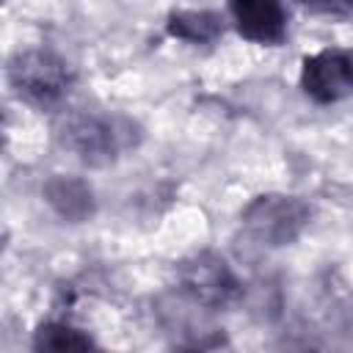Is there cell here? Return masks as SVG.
I'll return each instance as SVG.
<instances>
[{
  "instance_id": "cell-7",
  "label": "cell",
  "mask_w": 353,
  "mask_h": 353,
  "mask_svg": "<svg viewBox=\"0 0 353 353\" xmlns=\"http://www.w3.org/2000/svg\"><path fill=\"white\" fill-rule=\"evenodd\" d=\"M47 204L66 221L72 223H80V221H88L94 215V193L91 188L83 182V179H74V176H50L41 188Z\"/></svg>"
},
{
  "instance_id": "cell-3",
  "label": "cell",
  "mask_w": 353,
  "mask_h": 353,
  "mask_svg": "<svg viewBox=\"0 0 353 353\" xmlns=\"http://www.w3.org/2000/svg\"><path fill=\"white\" fill-rule=\"evenodd\" d=\"M312 210L298 196L284 193H265L256 196L243 210V226L245 232L262 243V245H290L301 237V232L309 226Z\"/></svg>"
},
{
  "instance_id": "cell-5",
  "label": "cell",
  "mask_w": 353,
  "mask_h": 353,
  "mask_svg": "<svg viewBox=\"0 0 353 353\" xmlns=\"http://www.w3.org/2000/svg\"><path fill=\"white\" fill-rule=\"evenodd\" d=\"M301 85L314 102H336L353 91V52L323 50L303 61Z\"/></svg>"
},
{
  "instance_id": "cell-9",
  "label": "cell",
  "mask_w": 353,
  "mask_h": 353,
  "mask_svg": "<svg viewBox=\"0 0 353 353\" xmlns=\"http://www.w3.org/2000/svg\"><path fill=\"white\" fill-rule=\"evenodd\" d=\"M33 345L39 350H88L94 347V339L66 323H47L36 331Z\"/></svg>"
},
{
  "instance_id": "cell-1",
  "label": "cell",
  "mask_w": 353,
  "mask_h": 353,
  "mask_svg": "<svg viewBox=\"0 0 353 353\" xmlns=\"http://www.w3.org/2000/svg\"><path fill=\"white\" fill-rule=\"evenodd\" d=\"M8 83L14 94L36 108L55 105L72 85V72L63 58L47 50H25L8 61Z\"/></svg>"
},
{
  "instance_id": "cell-4",
  "label": "cell",
  "mask_w": 353,
  "mask_h": 353,
  "mask_svg": "<svg viewBox=\"0 0 353 353\" xmlns=\"http://www.w3.org/2000/svg\"><path fill=\"white\" fill-rule=\"evenodd\" d=\"M179 284H182V292L193 303L207 306V309H226L243 292L226 259L210 251H201L179 265Z\"/></svg>"
},
{
  "instance_id": "cell-2",
  "label": "cell",
  "mask_w": 353,
  "mask_h": 353,
  "mask_svg": "<svg viewBox=\"0 0 353 353\" xmlns=\"http://www.w3.org/2000/svg\"><path fill=\"white\" fill-rule=\"evenodd\" d=\"M63 143L80 154V160L91 165H105L119 157V152L130 149L138 138L135 127L127 119L116 116H72L61 130Z\"/></svg>"
},
{
  "instance_id": "cell-8",
  "label": "cell",
  "mask_w": 353,
  "mask_h": 353,
  "mask_svg": "<svg viewBox=\"0 0 353 353\" xmlns=\"http://www.w3.org/2000/svg\"><path fill=\"white\" fill-rule=\"evenodd\" d=\"M168 33L190 44H210L223 33V22L212 11H174L168 17Z\"/></svg>"
},
{
  "instance_id": "cell-10",
  "label": "cell",
  "mask_w": 353,
  "mask_h": 353,
  "mask_svg": "<svg viewBox=\"0 0 353 353\" xmlns=\"http://www.w3.org/2000/svg\"><path fill=\"white\" fill-rule=\"evenodd\" d=\"M303 8L325 17H347L353 14V0H298Z\"/></svg>"
},
{
  "instance_id": "cell-6",
  "label": "cell",
  "mask_w": 353,
  "mask_h": 353,
  "mask_svg": "<svg viewBox=\"0 0 353 353\" xmlns=\"http://www.w3.org/2000/svg\"><path fill=\"white\" fill-rule=\"evenodd\" d=\"M232 19L243 39L256 44H281L287 36V14L279 0H229Z\"/></svg>"
}]
</instances>
